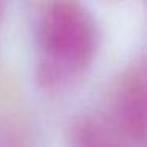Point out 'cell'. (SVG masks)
<instances>
[{
  "instance_id": "2",
  "label": "cell",
  "mask_w": 147,
  "mask_h": 147,
  "mask_svg": "<svg viewBox=\"0 0 147 147\" xmlns=\"http://www.w3.org/2000/svg\"><path fill=\"white\" fill-rule=\"evenodd\" d=\"M123 128L136 136H147V81L133 79L122 90L117 106Z\"/></svg>"
},
{
  "instance_id": "1",
  "label": "cell",
  "mask_w": 147,
  "mask_h": 147,
  "mask_svg": "<svg viewBox=\"0 0 147 147\" xmlns=\"http://www.w3.org/2000/svg\"><path fill=\"white\" fill-rule=\"evenodd\" d=\"M96 46L95 24L76 2L57 0L41 14L36 81L46 90H60L92 62Z\"/></svg>"
},
{
  "instance_id": "3",
  "label": "cell",
  "mask_w": 147,
  "mask_h": 147,
  "mask_svg": "<svg viewBox=\"0 0 147 147\" xmlns=\"http://www.w3.org/2000/svg\"><path fill=\"white\" fill-rule=\"evenodd\" d=\"M73 147H119L114 136L100 120L86 117L78 122L73 131Z\"/></svg>"
}]
</instances>
